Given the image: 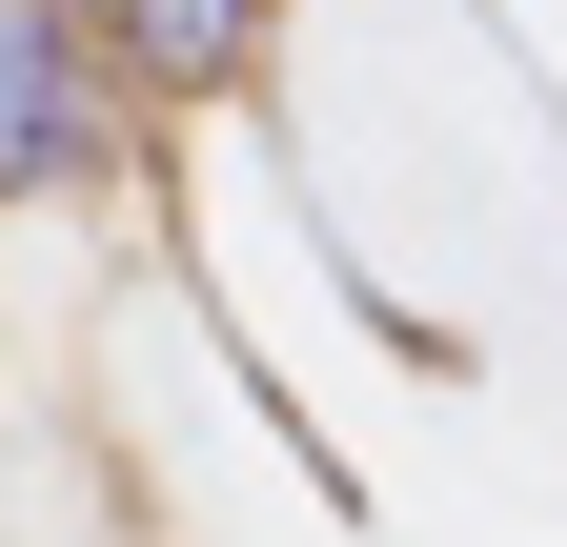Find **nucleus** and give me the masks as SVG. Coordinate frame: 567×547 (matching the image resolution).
Wrapping results in <instances>:
<instances>
[{
    "mask_svg": "<svg viewBox=\"0 0 567 547\" xmlns=\"http://www.w3.org/2000/svg\"><path fill=\"white\" fill-rule=\"evenodd\" d=\"M122 61L61 21V0H0V203H61V183H102L122 163Z\"/></svg>",
    "mask_w": 567,
    "mask_h": 547,
    "instance_id": "obj_1",
    "label": "nucleus"
},
{
    "mask_svg": "<svg viewBox=\"0 0 567 547\" xmlns=\"http://www.w3.org/2000/svg\"><path fill=\"white\" fill-rule=\"evenodd\" d=\"M61 21L122 61V102H224L264 61V0H61Z\"/></svg>",
    "mask_w": 567,
    "mask_h": 547,
    "instance_id": "obj_2",
    "label": "nucleus"
}]
</instances>
